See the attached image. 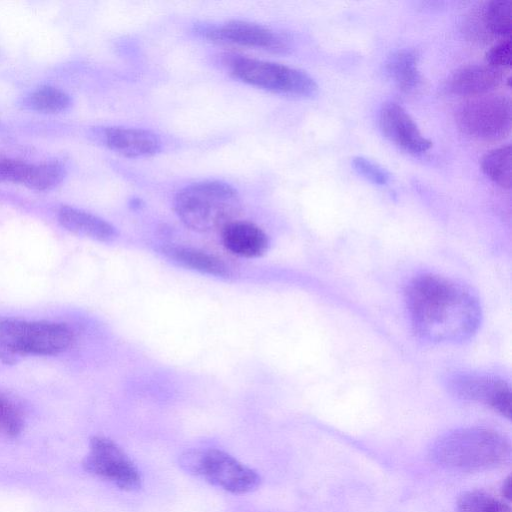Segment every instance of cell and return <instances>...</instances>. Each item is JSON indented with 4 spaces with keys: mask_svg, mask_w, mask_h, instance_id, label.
I'll return each instance as SVG.
<instances>
[{
    "mask_svg": "<svg viewBox=\"0 0 512 512\" xmlns=\"http://www.w3.org/2000/svg\"><path fill=\"white\" fill-rule=\"evenodd\" d=\"M405 302L413 332L430 343H462L481 323L478 298L461 283L442 275L425 273L405 288Z\"/></svg>",
    "mask_w": 512,
    "mask_h": 512,
    "instance_id": "1",
    "label": "cell"
},
{
    "mask_svg": "<svg viewBox=\"0 0 512 512\" xmlns=\"http://www.w3.org/2000/svg\"><path fill=\"white\" fill-rule=\"evenodd\" d=\"M511 454L509 440L500 432L484 427H465L439 436L429 456L437 465L457 471L473 472L498 467Z\"/></svg>",
    "mask_w": 512,
    "mask_h": 512,
    "instance_id": "2",
    "label": "cell"
},
{
    "mask_svg": "<svg viewBox=\"0 0 512 512\" xmlns=\"http://www.w3.org/2000/svg\"><path fill=\"white\" fill-rule=\"evenodd\" d=\"M242 208L237 190L219 180H203L185 186L174 198V210L188 228L208 233L222 230Z\"/></svg>",
    "mask_w": 512,
    "mask_h": 512,
    "instance_id": "3",
    "label": "cell"
},
{
    "mask_svg": "<svg viewBox=\"0 0 512 512\" xmlns=\"http://www.w3.org/2000/svg\"><path fill=\"white\" fill-rule=\"evenodd\" d=\"M180 467L190 475L232 494H246L261 484L256 470L217 448H196L183 452Z\"/></svg>",
    "mask_w": 512,
    "mask_h": 512,
    "instance_id": "4",
    "label": "cell"
},
{
    "mask_svg": "<svg viewBox=\"0 0 512 512\" xmlns=\"http://www.w3.org/2000/svg\"><path fill=\"white\" fill-rule=\"evenodd\" d=\"M225 65L233 78L272 93L312 97L318 92L317 83L308 73L284 64L229 55Z\"/></svg>",
    "mask_w": 512,
    "mask_h": 512,
    "instance_id": "5",
    "label": "cell"
},
{
    "mask_svg": "<svg viewBox=\"0 0 512 512\" xmlns=\"http://www.w3.org/2000/svg\"><path fill=\"white\" fill-rule=\"evenodd\" d=\"M73 341L74 332L65 323L0 318V348L15 356L57 355L66 351Z\"/></svg>",
    "mask_w": 512,
    "mask_h": 512,
    "instance_id": "6",
    "label": "cell"
},
{
    "mask_svg": "<svg viewBox=\"0 0 512 512\" xmlns=\"http://www.w3.org/2000/svg\"><path fill=\"white\" fill-rule=\"evenodd\" d=\"M456 122L467 135L482 139H500L511 128V104L502 95L470 97L456 110Z\"/></svg>",
    "mask_w": 512,
    "mask_h": 512,
    "instance_id": "7",
    "label": "cell"
},
{
    "mask_svg": "<svg viewBox=\"0 0 512 512\" xmlns=\"http://www.w3.org/2000/svg\"><path fill=\"white\" fill-rule=\"evenodd\" d=\"M83 468L123 491L133 492L142 487L143 478L136 464L116 442L105 436L90 439Z\"/></svg>",
    "mask_w": 512,
    "mask_h": 512,
    "instance_id": "8",
    "label": "cell"
},
{
    "mask_svg": "<svg viewBox=\"0 0 512 512\" xmlns=\"http://www.w3.org/2000/svg\"><path fill=\"white\" fill-rule=\"evenodd\" d=\"M195 31L214 42L228 43L274 53L289 50L288 38L262 24L230 20L220 25H198Z\"/></svg>",
    "mask_w": 512,
    "mask_h": 512,
    "instance_id": "9",
    "label": "cell"
},
{
    "mask_svg": "<svg viewBox=\"0 0 512 512\" xmlns=\"http://www.w3.org/2000/svg\"><path fill=\"white\" fill-rule=\"evenodd\" d=\"M449 387L459 398L481 403L510 418L511 391L502 378L487 374H460L450 379Z\"/></svg>",
    "mask_w": 512,
    "mask_h": 512,
    "instance_id": "10",
    "label": "cell"
},
{
    "mask_svg": "<svg viewBox=\"0 0 512 512\" xmlns=\"http://www.w3.org/2000/svg\"><path fill=\"white\" fill-rule=\"evenodd\" d=\"M379 126L383 134L403 150L421 154L432 147L407 111L395 102L385 103L379 114Z\"/></svg>",
    "mask_w": 512,
    "mask_h": 512,
    "instance_id": "11",
    "label": "cell"
},
{
    "mask_svg": "<svg viewBox=\"0 0 512 512\" xmlns=\"http://www.w3.org/2000/svg\"><path fill=\"white\" fill-rule=\"evenodd\" d=\"M108 148L129 158L150 157L161 149V141L153 132L141 128L109 127L104 131Z\"/></svg>",
    "mask_w": 512,
    "mask_h": 512,
    "instance_id": "12",
    "label": "cell"
},
{
    "mask_svg": "<svg viewBox=\"0 0 512 512\" xmlns=\"http://www.w3.org/2000/svg\"><path fill=\"white\" fill-rule=\"evenodd\" d=\"M221 238L228 251L245 258L262 256L269 245L266 233L248 221L234 220L228 223L221 230Z\"/></svg>",
    "mask_w": 512,
    "mask_h": 512,
    "instance_id": "13",
    "label": "cell"
},
{
    "mask_svg": "<svg viewBox=\"0 0 512 512\" xmlns=\"http://www.w3.org/2000/svg\"><path fill=\"white\" fill-rule=\"evenodd\" d=\"M502 80V71L489 65H468L450 77L449 90L462 96L475 97L489 93Z\"/></svg>",
    "mask_w": 512,
    "mask_h": 512,
    "instance_id": "14",
    "label": "cell"
},
{
    "mask_svg": "<svg viewBox=\"0 0 512 512\" xmlns=\"http://www.w3.org/2000/svg\"><path fill=\"white\" fill-rule=\"evenodd\" d=\"M57 218L68 231L100 242H111L118 235L116 228L111 223L75 207H61Z\"/></svg>",
    "mask_w": 512,
    "mask_h": 512,
    "instance_id": "15",
    "label": "cell"
},
{
    "mask_svg": "<svg viewBox=\"0 0 512 512\" xmlns=\"http://www.w3.org/2000/svg\"><path fill=\"white\" fill-rule=\"evenodd\" d=\"M160 251L175 263L201 273L217 277H230L232 274L222 259L197 248L168 244L162 246Z\"/></svg>",
    "mask_w": 512,
    "mask_h": 512,
    "instance_id": "16",
    "label": "cell"
},
{
    "mask_svg": "<svg viewBox=\"0 0 512 512\" xmlns=\"http://www.w3.org/2000/svg\"><path fill=\"white\" fill-rule=\"evenodd\" d=\"M386 69L401 91L410 93L419 86L418 55L415 51L403 49L395 52L389 58Z\"/></svg>",
    "mask_w": 512,
    "mask_h": 512,
    "instance_id": "17",
    "label": "cell"
},
{
    "mask_svg": "<svg viewBox=\"0 0 512 512\" xmlns=\"http://www.w3.org/2000/svg\"><path fill=\"white\" fill-rule=\"evenodd\" d=\"M483 173L505 189L511 187V146L505 145L487 152L481 159Z\"/></svg>",
    "mask_w": 512,
    "mask_h": 512,
    "instance_id": "18",
    "label": "cell"
},
{
    "mask_svg": "<svg viewBox=\"0 0 512 512\" xmlns=\"http://www.w3.org/2000/svg\"><path fill=\"white\" fill-rule=\"evenodd\" d=\"M70 96L60 88L42 86L25 99L27 108L41 113H59L69 108Z\"/></svg>",
    "mask_w": 512,
    "mask_h": 512,
    "instance_id": "19",
    "label": "cell"
},
{
    "mask_svg": "<svg viewBox=\"0 0 512 512\" xmlns=\"http://www.w3.org/2000/svg\"><path fill=\"white\" fill-rule=\"evenodd\" d=\"M64 175V169L58 162L32 164L25 187L35 191H48L58 186Z\"/></svg>",
    "mask_w": 512,
    "mask_h": 512,
    "instance_id": "20",
    "label": "cell"
},
{
    "mask_svg": "<svg viewBox=\"0 0 512 512\" xmlns=\"http://www.w3.org/2000/svg\"><path fill=\"white\" fill-rule=\"evenodd\" d=\"M483 22L493 34L510 37L511 35V4L508 0H493L486 4L483 11Z\"/></svg>",
    "mask_w": 512,
    "mask_h": 512,
    "instance_id": "21",
    "label": "cell"
},
{
    "mask_svg": "<svg viewBox=\"0 0 512 512\" xmlns=\"http://www.w3.org/2000/svg\"><path fill=\"white\" fill-rule=\"evenodd\" d=\"M457 512H511L497 497L480 490L468 491L457 501Z\"/></svg>",
    "mask_w": 512,
    "mask_h": 512,
    "instance_id": "22",
    "label": "cell"
},
{
    "mask_svg": "<svg viewBox=\"0 0 512 512\" xmlns=\"http://www.w3.org/2000/svg\"><path fill=\"white\" fill-rule=\"evenodd\" d=\"M25 418L20 406L0 393V434L14 438L24 429Z\"/></svg>",
    "mask_w": 512,
    "mask_h": 512,
    "instance_id": "23",
    "label": "cell"
},
{
    "mask_svg": "<svg viewBox=\"0 0 512 512\" xmlns=\"http://www.w3.org/2000/svg\"><path fill=\"white\" fill-rule=\"evenodd\" d=\"M31 165L19 159H0V182L25 186Z\"/></svg>",
    "mask_w": 512,
    "mask_h": 512,
    "instance_id": "24",
    "label": "cell"
},
{
    "mask_svg": "<svg viewBox=\"0 0 512 512\" xmlns=\"http://www.w3.org/2000/svg\"><path fill=\"white\" fill-rule=\"evenodd\" d=\"M352 164L358 174L374 184L385 185L389 182L390 174L388 171L365 157H354Z\"/></svg>",
    "mask_w": 512,
    "mask_h": 512,
    "instance_id": "25",
    "label": "cell"
},
{
    "mask_svg": "<svg viewBox=\"0 0 512 512\" xmlns=\"http://www.w3.org/2000/svg\"><path fill=\"white\" fill-rule=\"evenodd\" d=\"M487 65L500 69L511 66V37L492 46L485 55Z\"/></svg>",
    "mask_w": 512,
    "mask_h": 512,
    "instance_id": "26",
    "label": "cell"
},
{
    "mask_svg": "<svg viewBox=\"0 0 512 512\" xmlns=\"http://www.w3.org/2000/svg\"><path fill=\"white\" fill-rule=\"evenodd\" d=\"M502 495L506 499H510L511 496V482L510 477L506 478L502 485Z\"/></svg>",
    "mask_w": 512,
    "mask_h": 512,
    "instance_id": "27",
    "label": "cell"
}]
</instances>
